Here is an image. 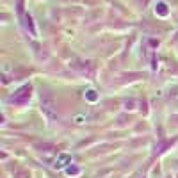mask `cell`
I'll use <instances>...</instances> for the list:
<instances>
[{"label": "cell", "mask_w": 178, "mask_h": 178, "mask_svg": "<svg viewBox=\"0 0 178 178\" xmlns=\"http://www.w3.org/2000/svg\"><path fill=\"white\" fill-rule=\"evenodd\" d=\"M155 11H157L160 16H167V6H166L164 2H159L157 7H155Z\"/></svg>", "instance_id": "6da1fadb"}, {"label": "cell", "mask_w": 178, "mask_h": 178, "mask_svg": "<svg viewBox=\"0 0 178 178\" xmlns=\"http://www.w3.org/2000/svg\"><path fill=\"white\" fill-rule=\"evenodd\" d=\"M87 98H89V100H96V95H95V91H89V93H87Z\"/></svg>", "instance_id": "7a4b0ae2"}]
</instances>
